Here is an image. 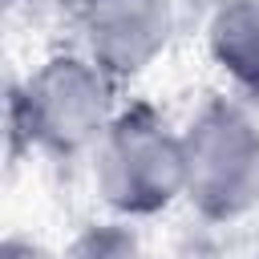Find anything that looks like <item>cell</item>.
<instances>
[{"mask_svg": "<svg viewBox=\"0 0 259 259\" xmlns=\"http://www.w3.org/2000/svg\"><path fill=\"white\" fill-rule=\"evenodd\" d=\"M186 202L206 223L259 206V121L231 97H210L182 130Z\"/></svg>", "mask_w": 259, "mask_h": 259, "instance_id": "obj_3", "label": "cell"}, {"mask_svg": "<svg viewBox=\"0 0 259 259\" xmlns=\"http://www.w3.org/2000/svg\"><path fill=\"white\" fill-rule=\"evenodd\" d=\"M65 259H146V247L125 223H93L69 243Z\"/></svg>", "mask_w": 259, "mask_h": 259, "instance_id": "obj_6", "label": "cell"}, {"mask_svg": "<svg viewBox=\"0 0 259 259\" xmlns=\"http://www.w3.org/2000/svg\"><path fill=\"white\" fill-rule=\"evenodd\" d=\"M214 65L251 97H259V0H219L206 20Z\"/></svg>", "mask_w": 259, "mask_h": 259, "instance_id": "obj_5", "label": "cell"}, {"mask_svg": "<svg viewBox=\"0 0 259 259\" xmlns=\"http://www.w3.org/2000/svg\"><path fill=\"white\" fill-rule=\"evenodd\" d=\"M73 28L81 53L113 81L146 73L174 36V0H77Z\"/></svg>", "mask_w": 259, "mask_h": 259, "instance_id": "obj_4", "label": "cell"}, {"mask_svg": "<svg viewBox=\"0 0 259 259\" xmlns=\"http://www.w3.org/2000/svg\"><path fill=\"white\" fill-rule=\"evenodd\" d=\"M117 85L97 61L77 53H53L40 61L8 101L12 142H28L49 158L93 154L109 121L117 117Z\"/></svg>", "mask_w": 259, "mask_h": 259, "instance_id": "obj_1", "label": "cell"}, {"mask_svg": "<svg viewBox=\"0 0 259 259\" xmlns=\"http://www.w3.org/2000/svg\"><path fill=\"white\" fill-rule=\"evenodd\" d=\"M0 259H65V255L49 251V247H45V243H36V239L8 235V239L0 243Z\"/></svg>", "mask_w": 259, "mask_h": 259, "instance_id": "obj_7", "label": "cell"}, {"mask_svg": "<svg viewBox=\"0 0 259 259\" xmlns=\"http://www.w3.org/2000/svg\"><path fill=\"white\" fill-rule=\"evenodd\" d=\"M93 186L117 219H154L186 194L182 130L150 105L117 109L93 150Z\"/></svg>", "mask_w": 259, "mask_h": 259, "instance_id": "obj_2", "label": "cell"}]
</instances>
